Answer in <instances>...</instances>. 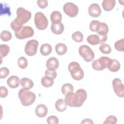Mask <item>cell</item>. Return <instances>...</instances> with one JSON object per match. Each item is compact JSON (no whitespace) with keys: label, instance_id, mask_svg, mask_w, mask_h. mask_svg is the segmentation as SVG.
<instances>
[{"label":"cell","instance_id":"1","mask_svg":"<svg viewBox=\"0 0 124 124\" xmlns=\"http://www.w3.org/2000/svg\"><path fill=\"white\" fill-rule=\"evenodd\" d=\"M87 97L86 91L83 89L78 90L75 93H68L65 96V101L67 106L71 107H81Z\"/></svg>","mask_w":124,"mask_h":124},{"label":"cell","instance_id":"2","mask_svg":"<svg viewBox=\"0 0 124 124\" xmlns=\"http://www.w3.org/2000/svg\"><path fill=\"white\" fill-rule=\"evenodd\" d=\"M17 17L11 23V28L15 32L19 31L23 25L27 23L31 19V13L23 7H19L16 10Z\"/></svg>","mask_w":124,"mask_h":124},{"label":"cell","instance_id":"3","mask_svg":"<svg viewBox=\"0 0 124 124\" xmlns=\"http://www.w3.org/2000/svg\"><path fill=\"white\" fill-rule=\"evenodd\" d=\"M18 97L22 105L24 106H29L34 103L36 99V95L32 92L21 88L18 92Z\"/></svg>","mask_w":124,"mask_h":124},{"label":"cell","instance_id":"4","mask_svg":"<svg viewBox=\"0 0 124 124\" xmlns=\"http://www.w3.org/2000/svg\"><path fill=\"white\" fill-rule=\"evenodd\" d=\"M68 70L75 80H80L84 77V71L81 68L80 64L76 62H72L69 64Z\"/></svg>","mask_w":124,"mask_h":124},{"label":"cell","instance_id":"5","mask_svg":"<svg viewBox=\"0 0 124 124\" xmlns=\"http://www.w3.org/2000/svg\"><path fill=\"white\" fill-rule=\"evenodd\" d=\"M36 27L40 30H45L48 26V20L45 15L41 12H37L34 16Z\"/></svg>","mask_w":124,"mask_h":124},{"label":"cell","instance_id":"6","mask_svg":"<svg viewBox=\"0 0 124 124\" xmlns=\"http://www.w3.org/2000/svg\"><path fill=\"white\" fill-rule=\"evenodd\" d=\"M79 55L87 62H90L94 58V53L92 49L87 45L81 46L78 49Z\"/></svg>","mask_w":124,"mask_h":124},{"label":"cell","instance_id":"7","mask_svg":"<svg viewBox=\"0 0 124 124\" xmlns=\"http://www.w3.org/2000/svg\"><path fill=\"white\" fill-rule=\"evenodd\" d=\"M16 37L20 40L31 37L34 34L33 29L30 26H23L19 31L15 32Z\"/></svg>","mask_w":124,"mask_h":124},{"label":"cell","instance_id":"8","mask_svg":"<svg viewBox=\"0 0 124 124\" xmlns=\"http://www.w3.org/2000/svg\"><path fill=\"white\" fill-rule=\"evenodd\" d=\"M38 45V42L36 40L32 39L29 40L26 44L25 52L29 56L35 55L37 53Z\"/></svg>","mask_w":124,"mask_h":124},{"label":"cell","instance_id":"9","mask_svg":"<svg viewBox=\"0 0 124 124\" xmlns=\"http://www.w3.org/2000/svg\"><path fill=\"white\" fill-rule=\"evenodd\" d=\"M109 59L110 58L108 57H101L98 59L94 60L92 62V67L95 70H103L107 68V64Z\"/></svg>","mask_w":124,"mask_h":124},{"label":"cell","instance_id":"10","mask_svg":"<svg viewBox=\"0 0 124 124\" xmlns=\"http://www.w3.org/2000/svg\"><path fill=\"white\" fill-rule=\"evenodd\" d=\"M64 13L71 17H75L78 13V7L72 2H67L63 7Z\"/></svg>","mask_w":124,"mask_h":124},{"label":"cell","instance_id":"11","mask_svg":"<svg viewBox=\"0 0 124 124\" xmlns=\"http://www.w3.org/2000/svg\"><path fill=\"white\" fill-rule=\"evenodd\" d=\"M112 86L115 94L120 97L124 96V85L121 80L118 78H114L112 81Z\"/></svg>","mask_w":124,"mask_h":124},{"label":"cell","instance_id":"12","mask_svg":"<svg viewBox=\"0 0 124 124\" xmlns=\"http://www.w3.org/2000/svg\"><path fill=\"white\" fill-rule=\"evenodd\" d=\"M100 6L97 3L91 4L88 9V13L90 16L94 17H98L101 14Z\"/></svg>","mask_w":124,"mask_h":124},{"label":"cell","instance_id":"13","mask_svg":"<svg viewBox=\"0 0 124 124\" xmlns=\"http://www.w3.org/2000/svg\"><path fill=\"white\" fill-rule=\"evenodd\" d=\"M121 67L120 63L116 60L115 59H109V61L108 62L107 68L113 72H116L119 71Z\"/></svg>","mask_w":124,"mask_h":124},{"label":"cell","instance_id":"14","mask_svg":"<svg viewBox=\"0 0 124 124\" xmlns=\"http://www.w3.org/2000/svg\"><path fill=\"white\" fill-rule=\"evenodd\" d=\"M59 63L58 59L55 57H51L48 59L46 62V66L48 70H55L59 67Z\"/></svg>","mask_w":124,"mask_h":124},{"label":"cell","instance_id":"15","mask_svg":"<svg viewBox=\"0 0 124 124\" xmlns=\"http://www.w3.org/2000/svg\"><path fill=\"white\" fill-rule=\"evenodd\" d=\"M47 108L44 104L38 105L35 108V114L40 118L45 117L47 115Z\"/></svg>","mask_w":124,"mask_h":124},{"label":"cell","instance_id":"16","mask_svg":"<svg viewBox=\"0 0 124 124\" xmlns=\"http://www.w3.org/2000/svg\"><path fill=\"white\" fill-rule=\"evenodd\" d=\"M19 78L16 76H12L10 77L7 80V84L11 88H16L19 85Z\"/></svg>","mask_w":124,"mask_h":124},{"label":"cell","instance_id":"17","mask_svg":"<svg viewBox=\"0 0 124 124\" xmlns=\"http://www.w3.org/2000/svg\"><path fill=\"white\" fill-rule=\"evenodd\" d=\"M51 30L55 34H60L64 31V26L62 22L53 23L51 25Z\"/></svg>","mask_w":124,"mask_h":124},{"label":"cell","instance_id":"18","mask_svg":"<svg viewBox=\"0 0 124 124\" xmlns=\"http://www.w3.org/2000/svg\"><path fill=\"white\" fill-rule=\"evenodd\" d=\"M20 83L23 89L29 90L32 88L34 85L32 80L27 78H23L20 80Z\"/></svg>","mask_w":124,"mask_h":124},{"label":"cell","instance_id":"19","mask_svg":"<svg viewBox=\"0 0 124 124\" xmlns=\"http://www.w3.org/2000/svg\"><path fill=\"white\" fill-rule=\"evenodd\" d=\"M116 1L115 0H104L102 5L104 10L109 11L112 10L115 5Z\"/></svg>","mask_w":124,"mask_h":124},{"label":"cell","instance_id":"20","mask_svg":"<svg viewBox=\"0 0 124 124\" xmlns=\"http://www.w3.org/2000/svg\"><path fill=\"white\" fill-rule=\"evenodd\" d=\"M67 104L63 99H59L55 103V108L58 111L62 112L66 110Z\"/></svg>","mask_w":124,"mask_h":124},{"label":"cell","instance_id":"21","mask_svg":"<svg viewBox=\"0 0 124 124\" xmlns=\"http://www.w3.org/2000/svg\"><path fill=\"white\" fill-rule=\"evenodd\" d=\"M62 16L61 13L58 11H53L50 15V19L53 23L61 22Z\"/></svg>","mask_w":124,"mask_h":124},{"label":"cell","instance_id":"22","mask_svg":"<svg viewBox=\"0 0 124 124\" xmlns=\"http://www.w3.org/2000/svg\"><path fill=\"white\" fill-rule=\"evenodd\" d=\"M41 83L45 87H50L54 83V78L51 77L45 76L42 78Z\"/></svg>","mask_w":124,"mask_h":124},{"label":"cell","instance_id":"23","mask_svg":"<svg viewBox=\"0 0 124 124\" xmlns=\"http://www.w3.org/2000/svg\"><path fill=\"white\" fill-rule=\"evenodd\" d=\"M87 41L92 45H96L100 43V37L97 34H91L88 36Z\"/></svg>","mask_w":124,"mask_h":124},{"label":"cell","instance_id":"24","mask_svg":"<svg viewBox=\"0 0 124 124\" xmlns=\"http://www.w3.org/2000/svg\"><path fill=\"white\" fill-rule=\"evenodd\" d=\"M52 52V46L48 44H44L40 47V53L44 56H47Z\"/></svg>","mask_w":124,"mask_h":124},{"label":"cell","instance_id":"25","mask_svg":"<svg viewBox=\"0 0 124 124\" xmlns=\"http://www.w3.org/2000/svg\"><path fill=\"white\" fill-rule=\"evenodd\" d=\"M67 50L66 46L62 43L57 44L55 46V51L59 55H64Z\"/></svg>","mask_w":124,"mask_h":124},{"label":"cell","instance_id":"26","mask_svg":"<svg viewBox=\"0 0 124 124\" xmlns=\"http://www.w3.org/2000/svg\"><path fill=\"white\" fill-rule=\"evenodd\" d=\"M9 51L10 47L9 46L5 44H1L0 45V55L1 58L6 56Z\"/></svg>","mask_w":124,"mask_h":124},{"label":"cell","instance_id":"27","mask_svg":"<svg viewBox=\"0 0 124 124\" xmlns=\"http://www.w3.org/2000/svg\"><path fill=\"white\" fill-rule=\"evenodd\" d=\"M73 86L70 83H65L62 87V92L64 95H66L69 92H73Z\"/></svg>","mask_w":124,"mask_h":124},{"label":"cell","instance_id":"28","mask_svg":"<svg viewBox=\"0 0 124 124\" xmlns=\"http://www.w3.org/2000/svg\"><path fill=\"white\" fill-rule=\"evenodd\" d=\"M0 39L4 42L9 41L12 39V34L8 31H3L0 33Z\"/></svg>","mask_w":124,"mask_h":124},{"label":"cell","instance_id":"29","mask_svg":"<svg viewBox=\"0 0 124 124\" xmlns=\"http://www.w3.org/2000/svg\"><path fill=\"white\" fill-rule=\"evenodd\" d=\"M99 50L102 53L105 54H108L111 52L110 46L109 45L105 43L101 44L99 46Z\"/></svg>","mask_w":124,"mask_h":124},{"label":"cell","instance_id":"30","mask_svg":"<svg viewBox=\"0 0 124 124\" xmlns=\"http://www.w3.org/2000/svg\"><path fill=\"white\" fill-rule=\"evenodd\" d=\"M72 38L75 41L77 42H81L83 40V35L81 32L77 31L72 34Z\"/></svg>","mask_w":124,"mask_h":124},{"label":"cell","instance_id":"31","mask_svg":"<svg viewBox=\"0 0 124 124\" xmlns=\"http://www.w3.org/2000/svg\"><path fill=\"white\" fill-rule=\"evenodd\" d=\"M100 22L98 20H93L90 24V29L93 32H97L99 30Z\"/></svg>","mask_w":124,"mask_h":124},{"label":"cell","instance_id":"32","mask_svg":"<svg viewBox=\"0 0 124 124\" xmlns=\"http://www.w3.org/2000/svg\"><path fill=\"white\" fill-rule=\"evenodd\" d=\"M18 66L21 69H25L28 66V61L24 57H20L17 61Z\"/></svg>","mask_w":124,"mask_h":124},{"label":"cell","instance_id":"33","mask_svg":"<svg viewBox=\"0 0 124 124\" xmlns=\"http://www.w3.org/2000/svg\"><path fill=\"white\" fill-rule=\"evenodd\" d=\"M115 48L121 52H123L124 51V39H122L115 42L114 44Z\"/></svg>","mask_w":124,"mask_h":124},{"label":"cell","instance_id":"34","mask_svg":"<svg viewBox=\"0 0 124 124\" xmlns=\"http://www.w3.org/2000/svg\"><path fill=\"white\" fill-rule=\"evenodd\" d=\"M117 119L115 116L113 115H110L106 118L105 121L103 123V124H115L117 123Z\"/></svg>","mask_w":124,"mask_h":124},{"label":"cell","instance_id":"35","mask_svg":"<svg viewBox=\"0 0 124 124\" xmlns=\"http://www.w3.org/2000/svg\"><path fill=\"white\" fill-rule=\"evenodd\" d=\"M9 74V70L5 67H1L0 69V78L1 79L5 78Z\"/></svg>","mask_w":124,"mask_h":124},{"label":"cell","instance_id":"36","mask_svg":"<svg viewBox=\"0 0 124 124\" xmlns=\"http://www.w3.org/2000/svg\"><path fill=\"white\" fill-rule=\"evenodd\" d=\"M46 120L48 124H57L59 123L58 118L56 116L54 115L48 117Z\"/></svg>","mask_w":124,"mask_h":124},{"label":"cell","instance_id":"37","mask_svg":"<svg viewBox=\"0 0 124 124\" xmlns=\"http://www.w3.org/2000/svg\"><path fill=\"white\" fill-rule=\"evenodd\" d=\"M0 96L1 98H4L7 96L8 91L5 87L0 86Z\"/></svg>","mask_w":124,"mask_h":124},{"label":"cell","instance_id":"38","mask_svg":"<svg viewBox=\"0 0 124 124\" xmlns=\"http://www.w3.org/2000/svg\"><path fill=\"white\" fill-rule=\"evenodd\" d=\"M37 3L38 6L41 9H44L48 5V1L46 0H38Z\"/></svg>","mask_w":124,"mask_h":124},{"label":"cell","instance_id":"39","mask_svg":"<svg viewBox=\"0 0 124 124\" xmlns=\"http://www.w3.org/2000/svg\"><path fill=\"white\" fill-rule=\"evenodd\" d=\"M45 76H48L51 77L53 78L54 79L56 78L57 75V72L55 70L52 71V70H49L48 69L45 71Z\"/></svg>","mask_w":124,"mask_h":124},{"label":"cell","instance_id":"40","mask_svg":"<svg viewBox=\"0 0 124 124\" xmlns=\"http://www.w3.org/2000/svg\"><path fill=\"white\" fill-rule=\"evenodd\" d=\"M81 124H93V122L90 119L86 118L84 119L81 122Z\"/></svg>","mask_w":124,"mask_h":124}]
</instances>
